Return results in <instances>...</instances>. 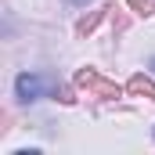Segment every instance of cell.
<instances>
[{
    "mask_svg": "<svg viewBox=\"0 0 155 155\" xmlns=\"http://www.w3.org/2000/svg\"><path fill=\"white\" fill-rule=\"evenodd\" d=\"M126 90H130L134 97H148V101H155V79H148V76H134L130 83H126Z\"/></svg>",
    "mask_w": 155,
    "mask_h": 155,
    "instance_id": "4",
    "label": "cell"
},
{
    "mask_svg": "<svg viewBox=\"0 0 155 155\" xmlns=\"http://www.w3.org/2000/svg\"><path fill=\"white\" fill-rule=\"evenodd\" d=\"M58 101H61V105H72V101H76V94H72L69 87H58Z\"/></svg>",
    "mask_w": 155,
    "mask_h": 155,
    "instance_id": "6",
    "label": "cell"
},
{
    "mask_svg": "<svg viewBox=\"0 0 155 155\" xmlns=\"http://www.w3.org/2000/svg\"><path fill=\"white\" fill-rule=\"evenodd\" d=\"M15 87H18V97H22V101H36L40 94H43V79H40V76H29V72H22Z\"/></svg>",
    "mask_w": 155,
    "mask_h": 155,
    "instance_id": "2",
    "label": "cell"
},
{
    "mask_svg": "<svg viewBox=\"0 0 155 155\" xmlns=\"http://www.w3.org/2000/svg\"><path fill=\"white\" fill-rule=\"evenodd\" d=\"M130 7H134L137 15H152V11H155V4H152V0H130Z\"/></svg>",
    "mask_w": 155,
    "mask_h": 155,
    "instance_id": "5",
    "label": "cell"
},
{
    "mask_svg": "<svg viewBox=\"0 0 155 155\" xmlns=\"http://www.w3.org/2000/svg\"><path fill=\"white\" fill-rule=\"evenodd\" d=\"M112 22H116V29H119V33L126 29V15H123V11H119V15H112Z\"/></svg>",
    "mask_w": 155,
    "mask_h": 155,
    "instance_id": "7",
    "label": "cell"
},
{
    "mask_svg": "<svg viewBox=\"0 0 155 155\" xmlns=\"http://www.w3.org/2000/svg\"><path fill=\"white\" fill-rule=\"evenodd\" d=\"M105 11H112V7H94V11H87V15L76 22V36H90V33L97 29V22L105 18Z\"/></svg>",
    "mask_w": 155,
    "mask_h": 155,
    "instance_id": "3",
    "label": "cell"
},
{
    "mask_svg": "<svg viewBox=\"0 0 155 155\" xmlns=\"http://www.w3.org/2000/svg\"><path fill=\"white\" fill-rule=\"evenodd\" d=\"M76 87H83L90 97H101V101L123 97V87H119L116 79H105L101 72H94V69H79V72H76Z\"/></svg>",
    "mask_w": 155,
    "mask_h": 155,
    "instance_id": "1",
    "label": "cell"
}]
</instances>
